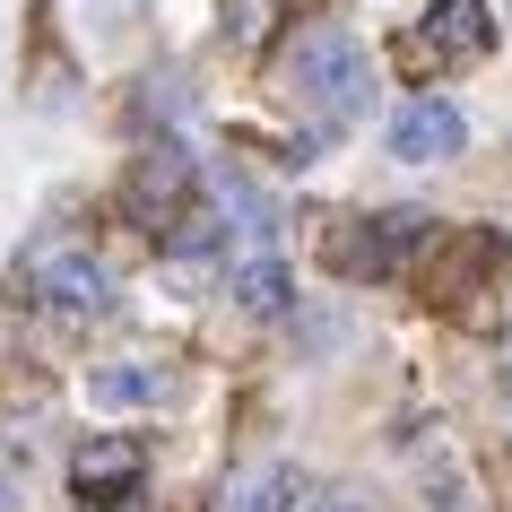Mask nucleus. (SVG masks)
I'll use <instances>...</instances> for the list:
<instances>
[{"label":"nucleus","mask_w":512,"mask_h":512,"mask_svg":"<svg viewBox=\"0 0 512 512\" xmlns=\"http://www.w3.org/2000/svg\"><path fill=\"white\" fill-rule=\"evenodd\" d=\"M191 191V165L174 157V148H157V157H139V183H131V200L139 209H157L165 226H174V200Z\"/></svg>","instance_id":"nucleus-8"},{"label":"nucleus","mask_w":512,"mask_h":512,"mask_svg":"<svg viewBox=\"0 0 512 512\" xmlns=\"http://www.w3.org/2000/svg\"><path fill=\"white\" fill-rule=\"evenodd\" d=\"M313 512H365V504H356V495H322Z\"/></svg>","instance_id":"nucleus-10"},{"label":"nucleus","mask_w":512,"mask_h":512,"mask_svg":"<svg viewBox=\"0 0 512 512\" xmlns=\"http://www.w3.org/2000/svg\"><path fill=\"white\" fill-rule=\"evenodd\" d=\"M382 139H391V157H400V165H443V157H460L469 122H460L452 96H408V105L382 122Z\"/></svg>","instance_id":"nucleus-3"},{"label":"nucleus","mask_w":512,"mask_h":512,"mask_svg":"<svg viewBox=\"0 0 512 512\" xmlns=\"http://www.w3.org/2000/svg\"><path fill=\"white\" fill-rule=\"evenodd\" d=\"M139 469H148V452H139L131 434H96V443L70 452V486H79V504H96V512L122 504V495L139 486Z\"/></svg>","instance_id":"nucleus-4"},{"label":"nucleus","mask_w":512,"mask_h":512,"mask_svg":"<svg viewBox=\"0 0 512 512\" xmlns=\"http://www.w3.org/2000/svg\"><path fill=\"white\" fill-rule=\"evenodd\" d=\"M486 44H495L486 0H434V9H426V53L434 61H478Z\"/></svg>","instance_id":"nucleus-5"},{"label":"nucleus","mask_w":512,"mask_h":512,"mask_svg":"<svg viewBox=\"0 0 512 512\" xmlns=\"http://www.w3.org/2000/svg\"><path fill=\"white\" fill-rule=\"evenodd\" d=\"M235 304H243V313H287V270H278L270 252L235 270Z\"/></svg>","instance_id":"nucleus-9"},{"label":"nucleus","mask_w":512,"mask_h":512,"mask_svg":"<svg viewBox=\"0 0 512 512\" xmlns=\"http://www.w3.org/2000/svg\"><path fill=\"white\" fill-rule=\"evenodd\" d=\"M287 87H296V105L330 131H348L356 113L374 105V61L356 44L348 27H304L296 53H287Z\"/></svg>","instance_id":"nucleus-1"},{"label":"nucleus","mask_w":512,"mask_h":512,"mask_svg":"<svg viewBox=\"0 0 512 512\" xmlns=\"http://www.w3.org/2000/svg\"><path fill=\"white\" fill-rule=\"evenodd\" d=\"M87 400L96 408H157V400H174V374H157V365H96Z\"/></svg>","instance_id":"nucleus-6"},{"label":"nucleus","mask_w":512,"mask_h":512,"mask_svg":"<svg viewBox=\"0 0 512 512\" xmlns=\"http://www.w3.org/2000/svg\"><path fill=\"white\" fill-rule=\"evenodd\" d=\"M296 495H304V478L287 460H270V469H243V478L217 495V512H296Z\"/></svg>","instance_id":"nucleus-7"},{"label":"nucleus","mask_w":512,"mask_h":512,"mask_svg":"<svg viewBox=\"0 0 512 512\" xmlns=\"http://www.w3.org/2000/svg\"><path fill=\"white\" fill-rule=\"evenodd\" d=\"M9 296L18 304H44V313H61V322H96L113 304V278L96 252H79V243H35L27 261L9 270Z\"/></svg>","instance_id":"nucleus-2"}]
</instances>
